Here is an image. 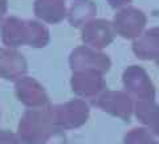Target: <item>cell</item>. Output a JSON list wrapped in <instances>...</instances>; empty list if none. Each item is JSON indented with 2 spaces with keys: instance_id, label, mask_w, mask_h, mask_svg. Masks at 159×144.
I'll return each instance as SVG.
<instances>
[{
  "instance_id": "6da1fadb",
  "label": "cell",
  "mask_w": 159,
  "mask_h": 144,
  "mask_svg": "<svg viewBox=\"0 0 159 144\" xmlns=\"http://www.w3.org/2000/svg\"><path fill=\"white\" fill-rule=\"evenodd\" d=\"M146 24V16L141 9L137 8H123L119 11L113 22L114 32L119 33L123 37H138L142 28Z\"/></svg>"
},
{
  "instance_id": "7a4b0ae2",
  "label": "cell",
  "mask_w": 159,
  "mask_h": 144,
  "mask_svg": "<svg viewBox=\"0 0 159 144\" xmlns=\"http://www.w3.org/2000/svg\"><path fill=\"white\" fill-rule=\"evenodd\" d=\"M114 36L113 24L105 20H92L84 24L82 40L86 46L105 47L109 46Z\"/></svg>"
},
{
  "instance_id": "3957f363",
  "label": "cell",
  "mask_w": 159,
  "mask_h": 144,
  "mask_svg": "<svg viewBox=\"0 0 159 144\" xmlns=\"http://www.w3.org/2000/svg\"><path fill=\"white\" fill-rule=\"evenodd\" d=\"M36 12L47 22H60L66 13L65 0H37Z\"/></svg>"
},
{
  "instance_id": "277c9868",
  "label": "cell",
  "mask_w": 159,
  "mask_h": 144,
  "mask_svg": "<svg viewBox=\"0 0 159 144\" xmlns=\"http://www.w3.org/2000/svg\"><path fill=\"white\" fill-rule=\"evenodd\" d=\"M133 46L139 55H148L147 57L159 55V28H150L143 35H139Z\"/></svg>"
},
{
  "instance_id": "5b68a950",
  "label": "cell",
  "mask_w": 159,
  "mask_h": 144,
  "mask_svg": "<svg viewBox=\"0 0 159 144\" xmlns=\"http://www.w3.org/2000/svg\"><path fill=\"white\" fill-rule=\"evenodd\" d=\"M96 11L97 8L94 7V4L90 0H78L72 7L69 19H70V23L73 26L74 24L76 26H78V24H86L89 19L96 13Z\"/></svg>"
},
{
  "instance_id": "8992f818",
  "label": "cell",
  "mask_w": 159,
  "mask_h": 144,
  "mask_svg": "<svg viewBox=\"0 0 159 144\" xmlns=\"http://www.w3.org/2000/svg\"><path fill=\"white\" fill-rule=\"evenodd\" d=\"M131 0H109V3H110V6L114 7V8H119L122 6H126V4H129Z\"/></svg>"
}]
</instances>
